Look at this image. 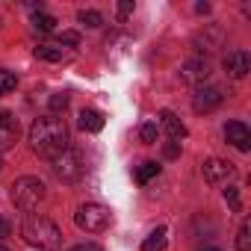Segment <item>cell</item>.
Listing matches in <instances>:
<instances>
[{"label":"cell","instance_id":"1","mask_svg":"<svg viewBox=\"0 0 251 251\" xmlns=\"http://www.w3.org/2000/svg\"><path fill=\"white\" fill-rule=\"evenodd\" d=\"M30 145L45 160L59 157L68 148V124L59 115H39L30 124Z\"/></svg>","mask_w":251,"mask_h":251},{"label":"cell","instance_id":"2","mask_svg":"<svg viewBox=\"0 0 251 251\" xmlns=\"http://www.w3.org/2000/svg\"><path fill=\"white\" fill-rule=\"evenodd\" d=\"M21 236L27 245H33L39 251H59L62 248V230L48 216H27L21 225Z\"/></svg>","mask_w":251,"mask_h":251},{"label":"cell","instance_id":"3","mask_svg":"<svg viewBox=\"0 0 251 251\" xmlns=\"http://www.w3.org/2000/svg\"><path fill=\"white\" fill-rule=\"evenodd\" d=\"M39 201H45V183L39 177L24 175L12 183V204L18 210H33V207H39Z\"/></svg>","mask_w":251,"mask_h":251},{"label":"cell","instance_id":"4","mask_svg":"<svg viewBox=\"0 0 251 251\" xmlns=\"http://www.w3.org/2000/svg\"><path fill=\"white\" fill-rule=\"evenodd\" d=\"M74 222L86 233H103L109 227V222H112V213L106 207H100V204H80L77 213H74Z\"/></svg>","mask_w":251,"mask_h":251},{"label":"cell","instance_id":"5","mask_svg":"<svg viewBox=\"0 0 251 251\" xmlns=\"http://www.w3.org/2000/svg\"><path fill=\"white\" fill-rule=\"evenodd\" d=\"M50 169H53V175H56L59 180L71 183V180H77V177L83 175V160H80V154H77V151L65 148L59 157H53V160H50Z\"/></svg>","mask_w":251,"mask_h":251},{"label":"cell","instance_id":"6","mask_svg":"<svg viewBox=\"0 0 251 251\" xmlns=\"http://www.w3.org/2000/svg\"><path fill=\"white\" fill-rule=\"evenodd\" d=\"M192 45H195L198 53H213L225 45V30L219 24H204V30L192 39Z\"/></svg>","mask_w":251,"mask_h":251},{"label":"cell","instance_id":"7","mask_svg":"<svg viewBox=\"0 0 251 251\" xmlns=\"http://www.w3.org/2000/svg\"><path fill=\"white\" fill-rule=\"evenodd\" d=\"M225 100L222 89L219 86H195V95H192V109L201 115V112H213L219 103Z\"/></svg>","mask_w":251,"mask_h":251},{"label":"cell","instance_id":"8","mask_svg":"<svg viewBox=\"0 0 251 251\" xmlns=\"http://www.w3.org/2000/svg\"><path fill=\"white\" fill-rule=\"evenodd\" d=\"M210 77V62L195 56V59H186L180 65V80L189 83V86H204V80Z\"/></svg>","mask_w":251,"mask_h":251},{"label":"cell","instance_id":"9","mask_svg":"<svg viewBox=\"0 0 251 251\" xmlns=\"http://www.w3.org/2000/svg\"><path fill=\"white\" fill-rule=\"evenodd\" d=\"M222 65H225V74H227V77L242 80V77L251 71V56H248V50H230V53L222 59Z\"/></svg>","mask_w":251,"mask_h":251},{"label":"cell","instance_id":"10","mask_svg":"<svg viewBox=\"0 0 251 251\" xmlns=\"http://www.w3.org/2000/svg\"><path fill=\"white\" fill-rule=\"evenodd\" d=\"M225 139H227L236 151H242V154L251 151V130L245 127L242 121H227V124H225Z\"/></svg>","mask_w":251,"mask_h":251},{"label":"cell","instance_id":"11","mask_svg":"<svg viewBox=\"0 0 251 251\" xmlns=\"http://www.w3.org/2000/svg\"><path fill=\"white\" fill-rule=\"evenodd\" d=\"M204 177L207 183H227L233 177V166L225 160H207L204 163Z\"/></svg>","mask_w":251,"mask_h":251},{"label":"cell","instance_id":"12","mask_svg":"<svg viewBox=\"0 0 251 251\" xmlns=\"http://www.w3.org/2000/svg\"><path fill=\"white\" fill-rule=\"evenodd\" d=\"M18 139V118L12 112H0V151Z\"/></svg>","mask_w":251,"mask_h":251},{"label":"cell","instance_id":"13","mask_svg":"<svg viewBox=\"0 0 251 251\" xmlns=\"http://www.w3.org/2000/svg\"><path fill=\"white\" fill-rule=\"evenodd\" d=\"M160 124H163V130L169 133V139H172V142H177V139H183V136H186L183 121H180L172 109H163V112H160Z\"/></svg>","mask_w":251,"mask_h":251},{"label":"cell","instance_id":"14","mask_svg":"<svg viewBox=\"0 0 251 251\" xmlns=\"http://www.w3.org/2000/svg\"><path fill=\"white\" fill-rule=\"evenodd\" d=\"M80 127L86 133H100L103 130V115L98 109H83L80 112Z\"/></svg>","mask_w":251,"mask_h":251},{"label":"cell","instance_id":"15","mask_svg":"<svg viewBox=\"0 0 251 251\" xmlns=\"http://www.w3.org/2000/svg\"><path fill=\"white\" fill-rule=\"evenodd\" d=\"M36 56L45 59V62H62L65 48H59V45H39V48H36Z\"/></svg>","mask_w":251,"mask_h":251},{"label":"cell","instance_id":"16","mask_svg":"<svg viewBox=\"0 0 251 251\" xmlns=\"http://www.w3.org/2000/svg\"><path fill=\"white\" fill-rule=\"evenodd\" d=\"M166 227H157L151 236H145V242H142V251H166Z\"/></svg>","mask_w":251,"mask_h":251},{"label":"cell","instance_id":"17","mask_svg":"<svg viewBox=\"0 0 251 251\" xmlns=\"http://www.w3.org/2000/svg\"><path fill=\"white\" fill-rule=\"evenodd\" d=\"M56 24H59V21H56L53 15H48V12H36V15H33V27H36L39 33H53Z\"/></svg>","mask_w":251,"mask_h":251},{"label":"cell","instance_id":"18","mask_svg":"<svg viewBox=\"0 0 251 251\" xmlns=\"http://www.w3.org/2000/svg\"><path fill=\"white\" fill-rule=\"evenodd\" d=\"M77 21H80V24H86L89 30H98V27L103 24V15H100L98 9H80V15H77Z\"/></svg>","mask_w":251,"mask_h":251},{"label":"cell","instance_id":"19","mask_svg":"<svg viewBox=\"0 0 251 251\" xmlns=\"http://www.w3.org/2000/svg\"><path fill=\"white\" fill-rule=\"evenodd\" d=\"M157 175H160V166H157V163H142V166L136 169V180H139L142 186H145V183H151Z\"/></svg>","mask_w":251,"mask_h":251},{"label":"cell","instance_id":"20","mask_svg":"<svg viewBox=\"0 0 251 251\" xmlns=\"http://www.w3.org/2000/svg\"><path fill=\"white\" fill-rule=\"evenodd\" d=\"M236 251H251V225L242 222L236 230Z\"/></svg>","mask_w":251,"mask_h":251},{"label":"cell","instance_id":"21","mask_svg":"<svg viewBox=\"0 0 251 251\" xmlns=\"http://www.w3.org/2000/svg\"><path fill=\"white\" fill-rule=\"evenodd\" d=\"M139 136H142V142H145V145H154V142H157V136H160L157 121H145V124H142V130H139Z\"/></svg>","mask_w":251,"mask_h":251},{"label":"cell","instance_id":"22","mask_svg":"<svg viewBox=\"0 0 251 251\" xmlns=\"http://www.w3.org/2000/svg\"><path fill=\"white\" fill-rule=\"evenodd\" d=\"M15 86H18V77L12 71H6V68H0V95H9Z\"/></svg>","mask_w":251,"mask_h":251},{"label":"cell","instance_id":"23","mask_svg":"<svg viewBox=\"0 0 251 251\" xmlns=\"http://www.w3.org/2000/svg\"><path fill=\"white\" fill-rule=\"evenodd\" d=\"M65 106H68V95H65V92H56V95H50V115L62 112Z\"/></svg>","mask_w":251,"mask_h":251},{"label":"cell","instance_id":"24","mask_svg":"<svg viewBox=\"0 0 251 251\" xmlns=\"http://www.w3.org/2000/svg\"><path fill=\"white\" fill-rule=\"evenodd\" d=\"M225 201L230 204V210H233V213H239V210H242V204H239V189H236V186H227V189H225Z\"/></svg>","mask_w":251,"mask_h":251},{"label":"cell","instance_id":"25","mask_svg":"<svg viewBox=\"0 0 251 251\" xmlns=\"http://www.w3.org/2000/svg\"><path fill=\"white\" fill-rule=\"evenodd\" d=\"M163 157L166 160H177L180 157V142H166L163 145Z\"/></svg>","mask_w":251,"mask_h":251},{"label":"cell","instance_id":"26","mask_svg":"<svg viewBox=\"0 0 251 251\" xmlns=\"http://www.w3.org/2000/svg\"><path fill=\"white\" fill-rule=\"evenodd\" d=\"M133 12V0H121V3L115 6V15H118V21H124V18H127Z\"/></svg>","mask_w":251,"mask_h":251},{"label":"cell","instance_id":"27","mask_svg":"<svg viewBox=\"0 0 251 251\" xmlns=\"http://www.w3.org/2000/svg\"><path fill=\"white\" fill-rule=\"evenodd\" d=\"M80 42V33H74V30H68V33H59V39H56V45L62 48V45H77Z\"/></svg>","mask_w":251,"mask_h":251},{"label":"cell","instance_id":"28","mask_svg":"<svg viewBox=\"0 0 251 251\" xmlns=\"http://www.w3.org/2000/svg\"><path fill=\"white\" fill-rule=\"evenodd\" d=\"M9 230H12L9 219H3V216H0V239H6V236H9Z\"/></svg>","mask_w":251,"mask_h":251},{"label":"cell","instance_id":"29","mask_svg":"<svg viewBox=\"0 0 251 251\" xmlns=\"http://www.w3.org/2000/svg\"><path fill=\"white\" fill-rule=\"evenodd\" d=\"M68 251H100L95 242H80V245H74V248H68Z\"/></svg>","mask_w":251,"mask_h":251},{"label":"cell","instance_id":"30","mask_svg":"<svg viewBox=\"0 0 251 251\" xmlns=\"http://www.w3.org/2000/svg\"><path fill=\"white\" fill-rule=\"evenodd\" d=\"M195 12H198V15H207V12H210V3H195Z\"/></svg>","mask_w":251,"mask_h":251},{"label":"cell","instance_id":"31","mask_svg":"<svg viewBox=\"0 0 251 251\" xmlns=\"http://www.w3.org/2000/svg\"><path fill=\"white\" fill-rule=\"evenodd\" d=\"M204 251H219V248H204Z\"/></svg>","mask_w":251,"mask_h":251},{"label":"cell","instance_id":"32","mask_svg":"<svg viewBox=\"0 0 251 251\" xmlns=\"http://www.w3.org/2000/svg\"><path fill=\"white\" fill-rule=\"evenodd\" d=\"M0 166H3V154H0Z\"/></svg>","mask_w":251,"mask_h":251},{"label":"cell","instance_id":"33","mask_svg":"<svg viewBox=\"0 0 251 251\" xmlns=\"http://www.w3.org/2000/svg\"><path fill=\"white\" fill-rule=\"evenodd\" d=\"M0 251H9V248H3V245H0Z\"/></svg>","mask_w":251,"mask_h":251}]
</instances>
